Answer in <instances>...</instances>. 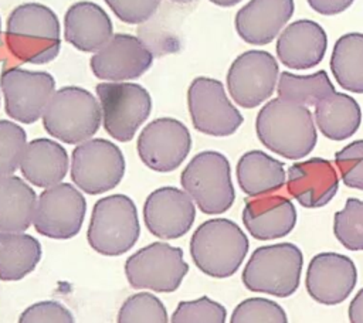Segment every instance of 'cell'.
<instances>
[{"label":"cell","instance_id":"38","mask_svg":"<svg viewBox=\"0 0 363 323\" xmlns=\"http://www.w3.org/2000/svg\"><path fill=\"white\" fill-rule=\"evenodd\" d=\"M112 13L126 24H142L157 10L160 0H104Z\"/></svg>","mask_w":363,"mask_h":323},{"label":"cell","instance_id":"26","mask_svg":"<svg viewBox=\"0 0 363 323\" xmlns=\"http://www.w3.org/2000/svg\"><path fill=\"white\" fill-rule=\"evenodd\" d=\"M37 196L33 187L17 176L0 178V231L24 232L33 224Z\"/></svg>","mask_w":363,"mask_h":323},{"label":"cell","instance_id":"2","mask_svg":"<svg viewBox=\"0 0 363 323\" xmlns=\"http://www.w3.org/2000/svg\"><path fill=\"white\" fill-rule=\"evenodd\" d=\"M6 42L10 52L24 62H51L61 50L60 20L44 4L23 3L7 18Z\"/></svg>","mask_w":363,"mask_h":323},{"label":"cell","instance_id":"32","mask_svg":"<svg viewBox=\"0 0 363 323\" xmlns=\"http://www.w3.org/2000/svg\"><path fill=\"white\" fill-rule=\"evenodd\" d=\"M116 323H167V312L153 293L139 292L122 303Z\"/></svg>","mask_w":363,"mask_h":323},{"label":"cell","instance_id":"21","mask_svg":"<svg viewBox=\"0 0 363 323\" xmlns=\"http://www.w3.org/2000/svg\"><path fill=\"white\" fill-rule=\"evenodd\" d=\"M328 37L320 24L312 20H296L279 33L277 40L278 60L292 69H308L320 64L326 54Z\"/></svg>","mask_w":363,"mask_h":323},{"label":"cell","instance_id":"27","mask_svg":"<svg viewBox=\"0 0 363 323\" xmlns=\"http://www.w3.org/2000/svg\"><path fill=\"white\" fill-rule=\"evenodd\" d=\"M315 122L328 139L345 140L359 129L362 109L354 98L335 91L315 105Z\"/></svg>","mask_w":363,"mask_h":323},{"label":"cell","instance_id":"25","mask_svg":"<svg viewBox=\"0 0 363 323\" xmlns=\"http://www.w3.org/2000/svg\"><path fill=\"white\" fill-rule=\"evenodd\" d=\"M237 180L247 196L259 197L282 188L286 173L282 162L261 150H250L237 163Z\"/></svg>","mask_w":363,"mask_h":323},{"label":"cell","instance_id":"11","mask_svg":"<svg viewBox=\"0 0 363 323\" xmlns=\"http://www.w3.org/2000/svg\"><path fill=\"white\" fill-rule=\"evenodd\" d=\"M187 108L196 130L208 136H230L244 122L228 99L224 85L214 78L197 76L187 89Z\"/></svg>","mask_w":363,"mask_h":323},{"label":"cell","instance_id":"37","mask_svg":"<svg viewBox=\"0 0 363 323\" xmlns=\"http://www.w3.org/2000/svg\"><path fill=\"white\" fill-rule=\"evenodd\" d=\"M18 323H75L71 312L55 300H41L24 309Z\"/></svg>","mask_w":363,"mask_h":323},{"label":"cell","instance_id":"8","mask_svg":"<svg viewBox=\"0 0 363 323\" xmlns=\"http://www.w3.org/2000/svg\"><path fill=\"white\" fill-rule=\"evenodd\" d=\"M102 125L118 142H129L152 110L146 88L135 82H101L96 85Z\"/></svg>","mask_w":363,"mask_h":323},{"label":"cell","instance_id":"7","mask_svg":"<svg viewBox=\"0 0 363 323\" xmlns=\"http://www.w3.org/2000/svg\"><path fill=\"white\" fill-rule=\"evenodd\" d=\"M183 190L204 214L227 211L235 198L227 157L214 150L197 153L180 174Z\"/></svg>","mask_w":363,"mask_h":323},{"label":"cell","instance_id":"14","mask_svg":"<svg viewBox=\"0 0 363 323\" xmlns=\"http://www.w3.org/2000/svg\"><path fill=\"white\" fill-rule=\"evenodd\" d=\"M279 67L274 55L261 50L240 54L228 68L227 89L233 101L247 109L265 102L278 84Z\"/></svg>","mask_w":363,"mask_h":323},{"label":"cell","instance_id":"15","mask_svg":"<svg viewBox=\"0 0 363 323\" xmlns=\"http://www.w3.org/2000/svg\"><path fill=\"white\" fill-rule=\"evenodd\" d=\"M191 149V136L184 123L174 118H157L147 123L136 143L139 159L150 170H176Z\"/></svg>","mask_w":363,"mask_h":323},{"label":"cell","instance_id":"24","mask_svg":"<svg viewBox=\"0 0 363 323\" xmlns=\"http://www.w3.org/2000/svg\"><path fill=\"white\" fill-rule=\"evenodd\" d=\"M68 166L67 150L58 142L38 137L26 144L18 169L30 184L48 188L62 183Z\"/></svg>","mask_w":363,"mask_h":323},{"label":"cell","instance_id":"13","mask_svg":"<svg viewBox=\"0 0 363 323\" xmlns=\"http://www.w3.org/2000/svg\"><path fill=\"white\" fill-rule=\"evenodd\" d=\"M86 201L78 187L60 183L37 197L33 224L37 232L54 239L75 237L84 222Z\"/></svg>","mask_w":363,"mask_h":323},{"label":"cell","instance_id":"16","mask_svg":"<svg viewBox=\"0 0 363 323\" xmlns=\"http://www.w3.org/2000/svg\"><path fill=\"white\" fill-rule=\"evenodd\" d=\"M153 62V52L140 38L130 34H113L91 57L92 74L104 82H126L142 76Z\"/></svg>","mask_w":363,"mask_h":323},{"label":"cell","instance_id":"41","mask_svg":"<svg viewBox=\"0 0 363 323\" xmlns=\"http://www.w3.org/2000/svg\"><path fill=\"white\" fill-rule=\"evenodd\" d=\"M217 6H221V7H231V6H235L237 3H240L241 0H208Z\"/></svg>","mask_w":363,"mask_h":323},{"label":"cell","instance_id":"4","mask_svg":"<svg viewBox=\"0 0 363 323\" xmlns=\"http://www.w3.org/2000/svg\"><path fill=\"white\" fill-rule=\"evenodd\" d=\"M101 123L99 101L81 86L57 89L43 113V126L47 133L68 144L92 139Z\"/></svg>","mask_w":363,"mask_h":323},{"label":"cell","instance_id":"5","mask_svg":"<svg viewBox=\"0 0 363 323\" xmlns=\"http://www.w3.org/2000/svg\"><path fill=\"white\" fill-rule=\"evenodd\" d=\"M303 256L291 242L264 245L250 256L242 271V283L251 292L286 298L296 292Z\"/></svg>","mask_w":363,"mask_h":323},{"label":"cell","instance_id":"12","mask_svg":"<svg viewBox=\"0 0 363 323\" xmlns=\"http://www.w3.org/2000/svg\"><path fill=\"white\" fill-rule=\"evenodd\" d=\"M6 113L16 122L31 125L43 118L55 89V79L45 71L11 67L0 75Z\"/></svg>","mask_w":363,"mask_h":323},{"label":"cell","instance_id":"1","mask_svg":"<svg viewBox=\"0 0 363 323\" xmlns=\"http://www.w3.org/2000/svg\"><path fill=\"white\" fill-rule=\"evenodd\" d=\"M255 130L267 149L289 160L309 154L318 140L313 116L308 106L281 98H274L261 108Z\"/></svg>","mask_w":363,"mask_h":323},{"label":"cell","instance_id":"36","mask_svg":"<svg viewBox=\"0 0 363 323\" xmlns=\"http://www.w3.org/2000/svg\"><path fill=\"white\" fill-rule=\"evenodd\" d=\"M335 164L347 187L363 190V139L354 140L336 152Z\"/></svg>","mask_w":363,"mask_h":323},{"label":"cell","instance_id":"22","mask_svg":"<svg viewBox=\"0 0 363 323\" xmlns=\"http://www.w3.org/2000/svg\"><path fill=\"white\" fill-rule=\"evenodd\" d=\"M242 222L251 237L268 241L288 235L296 224L294 203L281 194L252 197L242 208Z\"/></svg>","mask_w":363,"mask_h":323},{"label":"cell","instance_id":"28","mask_svg":"<svg viewBox=\"0 0 363 323\" xmlns=\"http://www.w3.org/2000/svg\"><path fill=\"white\" fill-rule=\"evenodd\" d=\"M41 259L38 239L24 232L0 231V279L20 280L33 272Z\"/></svg>","mask_w":363,"mask_h":323},{"label":"cell","instance_id":"29","mask_svg":"<svg viewBox=\"0 0 363 323\" xmlns=\"http://www.w3.org/2000/svg\"><path fill=\"white\" fill-rule=\"evenodd\" d=\"M330 71L343 89L363 94V33H347L337 38L330 55Z\"/></svg>","mask_w":363,"mask_h":323},{"label":"cell","instance_id":"34","mask_svg":"<svg viewBox=\"0 0 363 323\" xmlns=\"http://www.w3.org/2000/svg\"><path fill=\"white\" fill-rule=\"evenodd\" d=\"M230 323H288L281 305L267 298H248L233 310Z\"/></svg>","mask_w":363,"mask_h":323},{"label":"cell","instance_id":"17","mask_svg":"<svg viewBox=\"0 0 363 323\" xmlns=\"http://www.w3.org/2000/svg\"><path fill=\"white\" fill-rule=\"evenodd\" d=\"M196 218L194 201L180 188L166 186L153 190L143 204V221L149 232L162 239L183 237Z\"/></svg>","mask_w":363,"mask_h":323},{"label":"cell","instance_id":"3","mask_svg":"<svg viewBox=\"0 0 363 323\" xmlns=\"http://www.w3.org/2000/svg\"><path fill=\"white\" fill-rule=\"evenodd\" d=\"M245 232L231 220L211 218L197 227L190 239L196 266L211 278H228L241 266L248 252Z\"/></svg>","mask_w":363,"mask_h":323},{"label":"cell","instance_id":"42","mask_svg":"<svg viewBox=\"0 0 363 323\" xmlns=\"http://www.w3.org/2000/svg\"><path fill=\"white\" fill-rule=\"evenodd\" d=\"M170 1H173V3H190L193 0H170Z\"/></svg>","mask_w":363,"mask_h":323},{"label":"cell","instance_id":"6","mask_svg":"<svg viewBox=\"0 0 363 323\" xmlns=\"http://www.w3.org/2000/svg\"><path fill=\"white\" fill-rule=\"evenodd\" d=\"M139 234L138 210L130 197L112 194L95 203L86 231L94 251L105 256L122 255L136 244Z\"/></svg>","mask_w":363,"mask_h":323},{"label":"cell","instance_id":"40","mask_svg":"<svg viewBox=\"0 0 363 323\" xmlns=\"http://www.w3.org/2000/svg\"><path fill=\"white\" fill-rule=\"evenodd\" d=\"M349 320L350 323H363V288L349 305Z\"/></svg>","mask_w":363,"mask_h":323},{"label":"cell","instance_id":"20","mask_svg":"<svg viewBox=\"0 0 363 323\" xmlns=\"http://www.w3.org/2000/svg\"><path fill=\"white\" fill-rule=\"evenodd\" d=\"M295 10L294 0H250L235 14L237 34L248 44H269Z\"/></svg>","mask_w":363,"mask_h":323},{"label":"cell","instance_id":"43","mask_svg":"<svg viewBox=\"0 0 363 323\" xmlns=\"http://www.w3.org/2000/svg\"><path fill=\"white\" fill-rule=\"evenodd\" d=\"M0 35H1V17H0Z\"/></svg>","mask_w":363,"mask_h":323},{"label":"cell","instance_id":"18","mask_svg":"<svg viewBox=\"0 0 363 323\" xmlns=\"http://www.w3.org/2000/svg\"><path fill=\"white\" fill-rule=\"evenodd\" d=\"M357 282L353 261L337 252L315 255L306 269L305 286L309 296L322 305H337L349 298Z\"/></svg>","mask_w":363,"mask_h":323},{"label":"cell","instance_id":"33","mask_svg":"<svg viewBox=\"0 0 363 323\" xmlns=\"http://www.w3.org/2000/svg\"><path fill=\"white\" fill-rule=\"evenodd\" d=\"M27 144L26 130L11 120H0V178L11 176L21 162Z\"/></svg>","mask_w":363,"mask_h":323},{"label":"cell","instance_id":"39","mask_svg":"<svg viewBox=\"0 0 363 323\" xmlns=\"http://www.w3.org/2000/svg\"><path fill=\"white\" fill-rule=\"evenodd\" d=\"M312 10L323 16H335L347 10L354 0H306Z\"/></svg>","mask_w":363,"mask_h":323},{"label":"cell","instance_id":"30","mask_svg":"<svg viewBox=\"0 0 363 323\" xmlns=\"http://www.w3.org/2000/svg\"><path fill=\"white\" fill-rule=\"evenodd\" d=\"M277 92L281 99L302 106H315L319 101L333 94L335 86L323 69L311 75H295L285 71L279 74Z\"/></svg>","mask_w":363,"mask_h":323},{"label":"cell","instance_id":"9","mask_svg":"<svg viewBox=\"0 0 363 323\" xmlns=\"http://www.w3.org/2000/svg\"><path fill=\"white\" fill-rule=\"evenodd\" d=\"M123 174L125 157L113 142L88 139L72 150L71 178L86 194L95 196L115 188Z\"/></svg>","mask_w":363,"mask_h":323},{"label":"cell","instance_id":"31","mask_svg":"<svg viewBox=\"0 0 363 323\" xmlns=\"http://www.w3.org/2000/svg\"><path fill=\"white\" fill-rule=\"evenodd\" d=\"M333 232L337 241L350 251H363V201L347 198L345 208L333 217Z\"/></svg>","mask_w":363,"mask_h":323},{"label":"cell","instance_id":"35","mask_svg":"<svg viewBox=\"0 0 363 323\" xmlns=\"http://www.w3.org/2000/svg\"><path fill=\"white\" fill-rule=\"evenodd\" d=\"M225 307L210 299L201 296L193 300H182L172 314L170 323H225Z\"/></svg>","mask_w":363,"mask_h":323},{"label":"cell","instance_id":"19","mask_svg":"<svg viewBox=\"0 0 363 323\" xmlns=\"http://www.w3.org/2000/svg\"><path fill=\"white\" fill-rule=\"evenodd\" d=\"M288 193L306 208L326 205L337 193L339 176L333 164L322 157L294 163L286 176Z\"/></svg>","mask_w":363,"mask_h":323},{"label":"cell","instance_id":"10","mask_svg":"<svg viewBox=\"0 0 363 323\" xmlns=\"http://www.w3.org/2000/svg\"><path fill=\"white\" fill-rule=\"evenodd\" d=\"M187 272L183 249L166 242L149 244L128 256L125 262L126 279L135 289L174 292Z\"/></svg>","mask_w":363,"mask_h":323},{"label":"cell","instance_id":"23","mask_svg":"<svg viewBox=\"0 0 363 323\" xmlns=\"http://www.w3.org/2000/svg\"><path fill=\"white\" fill-rule=\"evenodd\" d=\"M113 35L108 13L94 1H77L65 13L64 37L79 51L96 52Z\"/></svg>","mask_w":363,"mask_h":323}]
</instances>
